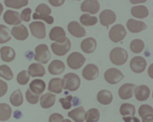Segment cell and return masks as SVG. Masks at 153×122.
Returning a JSON list of instances; mask_svg holds the SVG:
<instances>
[{
    "label": "cell",
    "mask_w": 153,
    "mask_h": 122,
    "mask_svg": "<svg viewBox=\"0 0 153 122\" xmlns=\"http://www.w3.org/2000/svg\"><path fill=\"white\" fill-rule=\"evenodd\" d=\"M139 115L143 119L153 117V109L148 104H143L139 108Z\"/></svg>",
    "instance_id": "d590c367"
},
{
    "label": "cell",
    "mask_w": 153,
    "mask_h": 122,
    "mask_svg": "<svg viewBox=\"0 0 153 122\" xmlns=\"http://www.w3.org/2000/svg\"><path fill=\"white\" fill-rule=\"evenodd\" d=\"M10 101L11 104L16 106V107H19L22 105L23 103L22 91L20 89H17L14 93H12L10 97Z\"/></svg>",
    "instance_id": "4dcf8cb0"
},
{
    "label": "cell",
    "mask_w": 153,
    "mask_h": 122,
    "mask_svg": "<svg viewBox=\"0 0 153 122\" xmlns=\"http://www.w3.org/2000/svg\"><path fill=\"white\" fill-rule=\"evenodd\" d=\"M49 91L56 94H59L63 89V81L60 78H53L49 82Z\"/></svg>",
    "instance_id": "4316f807"
},
{
    "label": "cell",
    "mask_w": 153,
    "mask_h": 122,
    "mask_svg": "<svg viewBox=\"0 0 153 122\" xmlns=\"http://www.w3.org/2000/svg\"><path fill=\"white\" fill-rule=\"evenodd\" d=\"M10 34L11 32L9 28L4 25H0V44L5 43L10 41Z\"/></svg>",
    "instance_id": "e575fe53"
},
{
    "label": "cell",
    "mask_w": 153,
    "mask_h": 122,
    "mask_svg": "<svg viewBox=\"0 0 153 122\" xmlns=\"http://www.w3.org/2000/svg\"><path fill=\"white\" fill-rule=\"evenodd\" d=\"M33 19L34 20H41V21H44L46 23H48V24H53L54 23V18L53 16H51V15H49V16H45V17H38L35 14H33Z\"/></svg>",
    "instance_id": "bcb514c9"
},
{
    "label": "cell",
    "mask_w": 153,
    "mask_h": 122,
    "mask_svg": "<svg viewBox=\"0 0 153 122\" xmlns=\"http://www.w3.org/2000/svg\"><path fill=\"white\" fill-rule=\"evenodd\" d=\"M146 67V60L140 56L134 57L130 61V68L134 73H142Z\"/></svg>",
    "instance_id": "30bf717a"
},
{
    "label": "cell",
    "mask_w": 153,
    "mask_h": 122,
    "mask_svg": "<svg viewBox=\"0 0 153 122\" xmlns=\"http://www.w3.org/2000/svg\"><path fill=\"white\" fill-rule=\"evenodd\" d=\"M4 21L7 23L8 25L11 26H18L21 25L22 23V19L20 16V14L16 11L13 10H7L4 15Z\"/></svg>",
    "instance_id": "5bb4252c"
},
{
    "label": "cell",
    "mask_w": 153,
    "mask_h": 122,
    "mask_svg": "<svg viewBox=\"0 0 153 122\" xmlns=\"http://www.w3.org/2000/svg\"><path fill=\"white\" fill-rule=\"evenodd\" d=\"M65 71V65L61 60H55L49 65V72L51 75H60Z\"/></svg>",
    "instance_id": "484cf974"
},
{
    "label": "cell",
    "mask_w": 153,
    "mask_h": 122,
    "mask_svg": "<svg viewBox=\"0 0 153 122\" xmlns=\"http://www.w3.org/2000/svg\"><path fill=\"white\" fill-rule=\"evenodd\" d=\"M134 88H135V85L132 83H126L121 86L118 90V95L120 98L123 100L131 98Z\"/></svg>",
    "instance_id": "ac0fdd59"
},
{
    "label": "cell",
    "mask_w": 153,
    "mask_h": 122,
    "mask_svg": "<svg viewBox=\"0 0 153 122\" xmlns=\"http://www.w3.org/2000/svg\"><path fill=\"white\" fill-rule=\"evenodd\" d=\"M63 121H64L63 115H61L60 114H58V113L52 114V115L49 116V122H62Z\"/></svg>",
    "instance_id": "f6af8a7d"
},
{
    "label": "cell",
    "mask_w": 153,
    "mask_h": 122,
    "mask_svg": "<svg viewBox=\"0 0 153 122\" xmlns=\"http://www.w3.org/2000/svg\"><path fill=\"white\" fill-rule=\"evenodd\" d=\"M152 65H151V66L149 67V71H148V73H149V76H150V77L153 78L152 76Z\"/></svg>",
    "instance_id": "f907efd6"
},
{
    "label": "cell",
    "mask_w": 153,
    "mask_h": 122,
    "mask_svg": "<svg viewBox=\"0 0 153 122\" xmlns=\"http://www.w3.org/2000/svg\"><path fill=\"white\" fill-rule=\"evenodd\" d=\"M11 34L12 36L19 41H24L28 37V31L27 28L24 25H18L12 28L11 30Z\"/></svg>",
    "instance_id": "2e32d148"
},
{
    "label": "cell",
    "mask_w": 153,
    "mask_h": 122,
    "mask_svg": "<svg viewBox=\"0 0 153 122\" xmlns=\"http://www.w3.org/2000/svg\"><path fill=\"white\" fill-rule=\"evenodd\" d=\"M55 103V95L47 93L43 95L40 98V105L43 109H49L54 106Z\"/></svg>",
    "instance_id": "f1b7e54d"
},
{
    "label": "cell",
    "mask_w": 153,
    "mask_h": 122,
    "mask_svg": "<svg viewBox=\"0 0 153 122\" xmlns=\"http://www.w3.org/2000/svg\"><path fill=\"white\" fill-rule=\"evenodd\" d=\"M113 99L112 93L108 90H101L97 94V100L100 104L103 105H108L110 104Z\"/></svg>",
    "instance_id": "83f0119b"
},
{
    "label": "cell",
    "mask_w": 153,
    "mask_h": 122,
    "mask_svg": "<svg viewBox=\"0 0 153 122\" xmlns=\"http://www.w3.org/2000/svg\"><path fill=\"white\" fill-rule=\"evenodd\" d=\"M31 14H32V10L29 9V8H27L25 10H23L21 14V19L22 21H24L26 22H28L31 19Z\"/></svg>",
    "instance_id": "ee69618b"
},
{
    "label": "cell",
    "mask_w": 153,
    "mask_h": 122,
    "mask_svg": "<svg viewBox=\"0 0 153 122\" xmlns=\"http://www.w3.org/2000/svg\"><path fill=\"white\" fill-rule=\"evenodd\" d=\"M80 22L85 26H92L98 22V20L95 16H92L88 14H83L80 16Z\"/></svg>",
    "instance_id": "836d02e7"
},
{
    "label": "cell",
    "mask_w": 153,
    "mask_h": 122,
    "mask_svg": "<svg viewBox=\"0 0 153 122\" xmlns=\"http://www.w3.org/2000/svg\"><path fill=\"white\" fill-rule=\"evenodd\" d=\"M126 30L123 25L117 24L111 28L109 32V37L113 43H119L126 37Z\"/></svg>",
    "instance_id": "5b68a950"
},
{
    "label": "cell",
    "mask_w": 153,
    "mask_h": 122,
    "mask_svg": "<svg viewBox=\"0 0 153 122\" xmlns=\"http://www.w3.org/2000/svg\"><path fill=\"white\" fill-rule=\"evenodd\" d=\"M131 15L138 19H144L149 15V10L144 5L134 6L131 9Z\"/></svg>",
    "instance_id": "f546056e"
},
{
    "label": "cell",
    "mask_w": 153,
    "mask_h": 122,
    "mask_svg": "<svg viewBox=\"0 0 153 122\" xmlns=\"http://www.w3.org/2000/svg\"><path fill=\"white\" fill-rule=\"evenodd\" d=\"M29 78H30V76H29L27 71H22L17 75V82L20 85H26V84H27Z\"/></svg>",
    "instance_id": "b9f144b4"
},
{
    "label": "cell",
    "mask_w": 153,
    "mask_h": 122,
    "mask_svg": "<svg viewBox=\"0 0 153 122\" xmlns=\"http://www.w3.org/2000/svg\"><path fill=\"white\" fill-rule=\"evenodd\" d=\"M29 88L31 90V92L33 93L34 94L40 95L44 92V90L46 89V84L43 80L40 79H36L33 80V82L29 85Z\"/></svg>",
    "instance_id": "7402d4cb"
},
{
    "label": "cell",
    "mask_w": 153,
    "mask_h": 122,
    "mask_svg": "<svg viewBox=\"0 0 153 122\" xmlns=\"http://www.w3.org/2000/svg\"><path fill=\"white\" fill-rule=\"evenodd\" d=\"M28 74L33 77H42L45 75V69L41 64L33 63L28 68Z\"/></svg>",
    "instance_id": "44dd1931"
},
{
    "label": "cell",
    "mask_w": 153,
    "mask_h": 122,
    "mask_svg": "<svg viewBox=\"0 0 153 122\" xmlns=\"http://www.w3.org/2000/svg\"><path fill=\"white\" fill-rule=\"evenodd\" d=\"M3 10H4V7L2 5V4L0 3V15H1V14H2V12H3Z\"/></svg>",
    "instance_id": "db71d44e"
},
{
    "label": "cell",
    "mask_w": 153,
    "mask_h": 122,
    "mask_svg": "<svg viewBox=\"0 0 153 122\" xmlns=\"http://www.w3.org/2000/svg\"><path fill=\"white\" fill-rule=\"evenodd\" d=\"M12 110L7 104H0V121H6L11 116Z\"/></svg>",
    "instance_id": "1f68e13d"
},
{
    "label": "cell",
    "mask_w": 153,
    "mask_h": 122,
    "mask_svg": "<svg viewBox=\"0 0 153 122\" xmlns=\"http://www.w3.org/2000/svg\"><path fill=\"white\" fill-rule=\"evenodd\" d=\"M63 81V88L70 92H74L79 88L81 81L79 76L75 73H67L62 79Z\"/></svg>",
    "instance_id": "6da1fadb"
},
{
    "label": "cell",
    "mask_w": 153,
    "mask_h": 122,
    "mask_svg": "<svg viewBox=\"0 0 153 122\" xmlns=\"http://www.w3.org/2000/svg\"><path fill=\"white\" fill-rule=\"evenodd\" d=\"M100 111L97 109H90L85 113L86 122H97L100 120Z\"/></svg>",
    "instance_id": "8d00e7d4"
},
{
    "label": "cell",
    "mask_w": 153,
    "mask_h": 122,
    "mask_svg": "<svg viewBox=\"0 0 153 122\" xmlns=\"http://www.w3.org/2000/svg\"><path fill=\"white\" fill-rule=\"evenodd\" d=\"M26 98L27 100L28 103H30L31 104H36L39 100V95L34 94L33 93L31 92L30 89H28L26 92Z\"/></svg>",
    "instance_id": "7bdbcfd3"
},
{
    "label": "cell",
    "mask_w": 153,
    "mask_h": 122,
    "mask_svg": "<svg viewBox=\"0 0 153 122\" xmlns=\"http://www.w3.org/2000/svg\"><path fill=\"white\" fill-rule=\"evenodd\" d=\"M123 121L124 122H140V121L135 116H124Z\"/></svg>",
    "instance_id": "681fc988"
},
{
    "label": "cell",
    "mask_w": 153,
    "mask_h": 122,
    "mask_svg": "<svg viewBox=\"0 0 153 122\" xmlns=\"http://www.w3.org/2000/svg\"><path fill=\"white\" fill-rule=\"evenodd\" d=\"M117 20L116 14L112 10H105L100 14V24L104 26H109L110 25L113 24Z\"/></svg>",
    "instance_id": "8fae6325"
},
{
    "label": "cell",
    "mask_w": 153,
    "mask_h": 122,
    "mask_svg": "<svg viewBox=\"0 0 153 122\" xmlns=\"http://www.w3.org/2000/svg\"><path fill=\"white\" fill-rule=\"evenodd\" d=\"M49 3L51 5L55 6V7H59L65 3V1L64 0H49Z\"/></svg>",
    "instance_id": "c3c4849f"
},
{
    "label": "cell",
    "mask_w": 153,
    "mask_h": 122,
    "mask_svg": "<svg viewBox=\"0 0 153 122\" xmlns=\"http://www.w3.org/2000/svg\"><path fill=\"white\" fill-rule=\"evenodd\" d=\"M128 58V54L124 49L114 48L110 53V60L116 65H124Z\"/></svg>",
    "instance_id": "7a4b0ae2"
},
{
    "label": "cell",
    "mask_w": 153,
    "mask_h": 122,
    "mask_svg": "<svg viewBox=\"0 0 153 122\" xmlns=\"http://www.w3.org/2000/svg\"><path fill=\"white\" fill-rule=\"evenodd\" d=\"M120 114L123 116H134L135 114V107L131 104H123L120 106Z\"/></svg>",
    "instance_id": "d6a6232c"
},
{
    "label": "cell",
    "mask_w": 153,
    "mask_h": 122,
    "mask_svg": "<svg viewBox=\"0 0 153 122\" xmlns=\"http://www.w3.org/2000/svg\"><path fill=\"white\" fill-rule=\"evenodd\" d=\"M0 54L4 62H12L16 58V51L10 47H3L0 49Z\"/></svg>",
    "instance_id": "d4e9b609"
},
{
    "label": "cell",
    "mask_w": 153,
    "mask_h": 122,
    "mask_svg": "<svg viewBox=\"0 0 153 122\" xmlns=\"http://www.w3.org/2000/svg\"><path fill=\"white\" fill-rule=\"evenodd\" d=\"M81 10L94 15L100 10V3L97 0H85L81 4Z\"/></svg>",
    "instance_id": "7c38bea8"
},
{
    "label": "cell",
    "mask_w": 153,
    "mask_h": 122,
    "mask_svg": "<svg viewBox=\"0 0 153 122\" xmlns=\"http://www.w3.org/2000/svg\"><path fill=\"white\" fill-rule=\"evenodd\" d=\"M0 77L4 78L7 81H10L13 79V72L8 65H0Z\"/></svg>",
    "instance_id": "60d3db41"
},
{
    "label": "cell",
    "mask_w": 153,
    "mask_h": 122,
    "mask_svg": "<svg viewBox=\"0 0 153 122\" xmlns=\"http://www.w3.org/2000/svg\"><path fill=\"white\" fill-rule=\"evenodd\" d=\"M66 38L67 37H66V32H65L64 29L60 26L53 27L49 32V39L57 43H64Z\"/></svg>",
    "instance_id": "9c48e42d"
},
{
    "label": "cell",
    "mask_w": 153,
    "mask_h": 122,
    "mask_svg": "<svg viewBox=\"0 0 153 122\" xmlns=\"http://www.w3.org/2000/svg\"><path fill=\"white\" fill-rule=\"evenodd\" d=\"M85 110L84 108L80 106L78 108H76L72 110L68 113V117L71 118L75 122H83L85 120Z\"/></svg>",
    "instance_id": "cb8c5ba5"
},
{
    "label": "cell",
    "mask_w": 153,
    "mask_h": 122,
    "mask_svg": "<svg viewBox=\"0 0 153 122\" xmlns=\"http://www.w3.org/2000/svg\"><path fill=\"white\" fill-rule=\"evenodd\" d=\"M146 2V0H139V1H130L131 4H139V3H145Z\"/></svg>",
    "instance_id": "f5cc1de1"
},
{
    "label": "cell",
    "mask_w": 153,
    "mask_h": 122,
    "mask_svg": "<svg viewBox=\"0 0 153 122\" xmlns=\"http://www.w3.org/2000/svg\"><path fill=\"white\" fill-rule=\"evenodd\" d=\"M51 55L49 51V48L46 44H40L35 49V56L34 60L38 61L39 64H47L50 60Z\"/></svg>",
    "instance_id": "3957f363"
},
{
    "label": "cell",
    "mask_w": 153,
    "mask_h": 122,
    "mask_svg": "<svg viewBox=\"0 0 153 122\" xmlns=\"http://www.w3.org/2000/svg\"><path fill=\"white\" fill-rule=\"evenodd\" d=\"M81 49L85 53V54H92L96 49L97 47V43L95 39L93 37H88L84 39L81 43Z\"/></svg>",
    "instance_id": "ffe728a7"
},
{
    "label": "cell",
    "mask_w": 153,
    "mask_h": 122,
    "mask_svg": "<svg viewBox=\"0 0 153 122\" xmlns=\"http://www.w3.org/2000/svg\"><path fill=\"white\" fill-rule=\"evenodd\" d=\"M145 49V43L140 39H134L130 43V50L134 54H140Z\"/></svg>",
    "instance_id": "f35d334b"
},
{
    "label": "cell",
    "mask_w": 153,
    "mask_h": 122,
    "mask_svg": "<svg viewBox=\"0 0 153 122\" xmlns=\"http://www.w3.org/2000/svg\"><path fill=\"white\" fill-rule=\"evenodd\" d=\"M150 94H151L150 88L146 85H140V86L135 87L134 88V96L138 101H140V102L146 101L149 98Z\"/></svg>",
    "instance_id": "d6986e66"
},
{
    "label": "cell",
    "mask_w": 153,
    "mask_h": 122,
    "mask_svg": "<svg viewBox=\"0 0 153 122\" xmlns=\"http://www.w3.org/2000/svg\"><path fill=\"white\" fill-rule=\"evenodd\" d=\"M127 28L132 33H138V32H140L144 30H146L147 28V26L143 21H135L134 19H129L127 21Z\"/></svg>",
    "instance_id": "e0dca14e"
},
{
    "label": "cell",
    "mask_w": 153,
    "mask_h": 122,
    "mask_svg": "<svg viewBox=\"0 0 153 122\" xmlns=\"http://www.w3.org/2000/svg\"><path fill=\"white\" fill-rule=\"evenodd\" d=\"M4 4L9 8L13 9H21L22 7H25L28 4L27 0H5Z\"/></svg>",
    "instance_id": "74e56055"
},
{
    "label": "cell",
    "mask_w": 153,
    "mask_h": 122,
    "mask_svg": "<svg viewBox=\"0 0 153 122\" xmlns=\"http://www.w3.org/2000/svg\"><path fill=\"white\" fill-rule=\"evenodd\" d=\"M62 122H71V121H70V120H68V119H66V120H64V121H63Z\"/></svg>",
    "instance_id": "11a10c76"
},
{
    "label": "cell",
    "mask_w": 153,
    "mask_h": 122,
    "mask_svg": "<svg viewBox=\"0 0 153 122\" xmlns=\"http://www.w3.org/2000/svg\"><path fill=\"white\" fill-rule=\"evenodd\" d=\"M60 103L64 110H69L71 106H76L80 104L81 101L76 97H72L71 95L66 96V98H60Z\"/></svg>",
    "instance_id": "603a6c76"
},
{
    "label": "cell",
    "mask_w": 153,
    "mask_h": 122,
    "mask_svg": "<svg viewBox=\"0 0 153 122\" xmlns=\"http://www.w3.org/2000/svg\"><path fill=\"white\" fill-rule=\"evenodd\" d=\"M36 13L35 15L38 17H45L49 16L51 14V9L48 7L47 4H40L38 7L36 8Z\"/></svg>",
    "instance_id": "ab89813d"
},
{
    "label": "cell",
    "mask_w": 153,
    "mask_h": 122,
    "mask_svg": "<svg viewBox=\"0 0 153 122\" xmlns=\"http://www.w3.org/2000/svg\"><path fill=\"white\" fill-rule=\"evenodd\" d=\"M105 80L111 85H115L120 82L124 78L123 74L119 70L116 68H110L104 74Z\"/></svg>",
    "instance_id": "8992f818"
},
{
    "label": "cell",
    "mask_w": 153,
    "mask_h": 122,
    "mask_svg": "<svg viewBox=\"0 0 153 122\" xmlns=\"http://www.w3.org/2000/svg\"><path fill=\"white\" fill-rule=\"evenodd\" d=\"M68 32L75 37H85L86 31L82 26L76 21H71L67 26Z\"/></svg>",
    "instance_id": "9a60e30c"
},
{
    "label": "cell",
    "mask_w": 153,
    "mask_h": 122,
    "mask_svg": "<svg viewBox=\"0 0 153 122\" xmlns=\"http://www.w3.org/2000/svg\"><path fill=\"white\" fill-rule=\"evenodd\" d=\"M99 76V69L94 64H89L83 68L82 70V76L87 81H94Z\"/></svg>",
    "instance_id": "4fadbf2b"
},
{
    "label": "cell",
    "mask_w": 153,
    "mask_h": 122,
    "mask_svg": "<svg viewBox=\"0 0 153 122\" xmlns=\"http://www.w3.org/2000/svg\"><path fill=\"white\" fill-rule=\"evenodd\" d=\"M8 91V85L5 82L0 80V98L4 96Z\"/></svg>",
    "instance_id": "7dc6e473"
},
{
    "label": "cell",
    "mask_w": 153,
    "mask_h": 122,
    "mask_svg": "<svg viewBox=\"0 0 153 122\" xmlns=\"http://www.w3.org/2000/svg\"><path fill=\"white\" fill-rule=\"evenodd\" d=\"M51 49L55 55L64 56L71 49V41L69 38H66V41L61 43H53L51 44Z\"/></svg>",
    "instance_id": "52a82bcc"
},
{
    "label": "cell",
    "mask_w": 153,
    "mask_h": 122,
    "mask_svg": "<svg viewBox=\"0 0 153 122\" xmlns=\"http://www.w3.org/2000/svg\"><path fill=\"white\" fill-rule=\"evenodd\" d=\"M143 122H153V117L146 118V119H143Z\"/></svg>",
    "instance_id": "816d5d0a"
},
{
    "label": "cell",
    "mask_w": 153,
    "mask_h": 122,
    "mask_svg": "<svg viewBox=\"0 0 153 122\" xmlns=\"http://www.w3.org/2000/svg\"><path fill=\"white\" fill-rule=\"evenodd\" d=\"M85 60H86L85 57L80 53L73 52L68 56L66 60V63L69 68H71L72 70H78L85 63Z\"/></svg>",
    "instance_id": "277c9868"
},
{
    "label": "cell",
    "mask_w": 153,
    "mask_h": 122,
    "mask_svg": "<svg viewBox=\"0 0 153 122\" xmlns=\"http://www.w3.org/2000/svg\"><path fill=\"white\" fill-rule=\"evenodd\" d=\"M29 27L34 37L38 39H44L46 37V28L43 22L34 21L30 24Z\"/></svg>",
    "instance_id": "ba28073f"
}]
</instances>
